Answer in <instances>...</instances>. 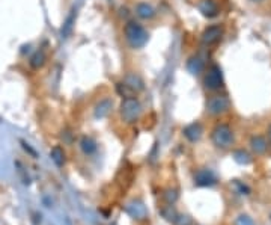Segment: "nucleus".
Listing matches in <instances>:
<instances>
[{
    "label": "nucleus",
    "instance_id": "obj_3",
    "mask_svg": "<svg viewBox=\"0 0 271 225\" xmlns=\"http://www.w3.org/2000/svg\"><path fill=\"white\" fill-rule=\"evenodd\" d=\"M211 141L217 148L226 150L234 144V132L228 124H217L211 132Z\"/></svg>",
    "mask_w": 271,
    "mask_h": 225
},
{
    "label": "nucleus",
    "instance_id": "obj_22",
    "mask_svg": "<svg viewBox=\"0 0 271 225\" xmlns=\"http://www.w3.org/2000/svg\"><path fill=\"white\" fill-rule=\"evenodd\" d=\"M250 2H255V3H261V2H265V0H250Z\"/></svg>",
    "mask_w": 271,
    "mask_h": 225
},
{
    "label": "nucleus",
    "instance_id": "obj_5",
    "mask_svg": "<svg viewBox=\"0 0 271 225\" xmlns=\"http://www.w3.org/2000/svg\"><path fill=\"white\" fill-rule=\"evenodd\" d=\"M229 106H231L229 98L223 94H214L207 100V112L213 116H218V115L228 112Z\"/></svg>",
    "mask_w": 271,
    "mask_h": 225
},
{
    "label": "nucleus",
    "instance_id": "obj_19",
    "mask_svg": "<svg viewBox=\"0 0 271 225\" xmlns=\"http://www.w3.org/2000/svg\"><path fill=\"white\" fill-rule=\"evenodd\" d=\"M52 159L57 167H62L65 163V153L60 147H54L52 150Z\"/></svg>",
    "mask_w": 271,
    "mask_h": 225
},
{
    "label": "nucleus",
    "instance_id": "obj_7",
    "mask_svg": "<svg viewBox=\"0 0 271 225\" xmlns=\"http://www.w3.org/2000/svg\"><path fill=\"white\" fill-rule=\"evenodd\" d=\"M197 8L200 14L207 18H214L220 14V6L216 0H199Z\"/></svg>",
    "mask_w": 271,
    "mask_h": 225
},
{
    "label": "nucleus",
    "instance_id": "obj_18",
    "mask_svg": "<svg viewBox=\"0 0 271 225\" xmlns=\"http://www.w3.org/2000/svg\"><path fill=\"white\" fill-rule=\"evenodd\" d=\"M127 210H128V213H130L133 218H136V219H142V218L146 215V209H145V206L140 204V202H131Z\"/></svg>",
    "mask_w": 271,
    "mask_h": 225
},
{
    "label": "nucleus",
    "instance_id": "obj_4",
    "mask_svg": "<svg viewBox=\"0 0 271 225\" xmlns=\"http://www.w3.org/2000/svg\"><path fill=\"white\" fill-rule=\"evenodd\" d=\"M204 86L205 89L211 91V92H217L223 88L224 80H223V73H221V68L213 64L210 65L205 71H204Z\"/></svg>",
    "mask_w": 271,
    "mask_h": 225
},
{
    "label": "nucleus",
    "instance_id": "obj_17",
    "mask_svg": "<svg viewBox=\"0 0 271 225\" xmlns=\"http://www.w3.org/2000/svg\"><path fill=\"white\" fill-rule=\"evenodd\" d=\"M80 147L86 156H92L97 151V142L94 141L91 136H83L80 141Z\"/></svg>",
    "mask_w": 271,
    "mask_h": 225
},
{
    "label": "nucleus",
    "instance_id": "obj_15",
    "mask_svg": "<svg viewBox=\"0 0 271 225\" xmlns=\"http://www.w3.org/2000/svg\"><path fill=\"white\" fill-rule=\"evenodd\" d=\"M250 148L256 153V154H264L268 148V142L262 136H253L250 139Z\"/></svg>",
    "mask_w": 271,
    "mask_h": 225
},
{
    "label": "nucleus",
    "instance_id": "obj_13",
    "mask_svg": "<svg viewBox=\"0 0 271 225\" xmlns=\"http://www.w3.org/2000/svg\"><path fill=\"white\" fill-rule=\"evenodd\" d=\"M46 62H47V53H46L42 49L36 50V52L30 56V59H29V64H30V67H32L33 70L42 68V67L46 65Z\"/></svg>",
    "mask_w": 271,
    "mask_h": 225
},
{
    "label": "nucleus",
    "instance_id": "obj_10",
    "mask_svg": "<svg viewBox=\"0 0 271 225\" xmlns=\"http://www.w3.org/2000/svg\"><path fill=\"white\" fill-rule=\"evenodd\" d=\"M186 67H187L190 74L199 76L200 73L205 71V60H204V57L200 56V55H193V56L189 57Z\"/></svg>",
    "mask_w": 271,
    "mask_h": 225
},
{
    "label": "nucleus",
    "instance_id": "obj_14",
    "mask_svg": "<svg viewBox=\"0 0 271 225\" xmlns=\"http://www.w3.org/2000/svg\"><path fill=\"white\" fill-rule=\"evenodd\" d=\"M111 108H113V101L110 98L100 100V103H97V106H95V116L97 118H106L108 113L111 112Z\"/></svg>",
    "mask_w": 271,
    "mask_h": 225
},
{
    "label": "nucleus",
    "instance_id": "obj_20",
    "mask_svg": "<svg viewBox=\"0 0 271 225\" xmlns=\"http://www.w3.org/2000/svg\"><path fill=\"white\" fill-rule=\"evenodd\" d=\"M235 160L238 162V163H241V165H247V163H250V156L243 151V150H240V151H235Z\"/></svg>",
    "mask_w": 271,
    "mask_h": 225
},
{
    "label": "nucleus",
    "instance_id": "obj_16",
    "mask_svg": "<svg viewBox=\"0 0 271 225\" xmlns=\"http://www.w3.org/2000/svg\"><path fill=\"white\" fill-rule=\"evenodd\" d=\"M124 84L127 85L133 92H139V91H142L143 89V80L137 76V74H128L125 79H124Z\"/></svg>",
    "mask_w": 271,
    "mask_h": 225
},
{
    "label": "nucleus",
    "instance_id": "obj_12",
    "mask_svg": "<svg viewBox=\"0 0 271 225\" xmlns=\"http://www.w3.org/2000/svg\"><path fill=\"white\" fill-rule=\"evenodd\" d=\"M76 17H77V9H73V11L70 12V15L65 18L63 26L60 29V36H62V38H68V36L71 35V32H73V29H74V25H76Z\"/></svg>",
    "mask_w": 271,
    "mask_h": 225
},
{
    "label": "nucleus",
    "instance_id": "obj_1",
    "mask_svg": "<svg viewBox=\"0 0 271 225\" xmlns=\"http://www.w3.org/2000/svg\"><path fill=\"white\" fill-rule=\"evenodd\" d=\"M124 36H125V41L127 44L134 49V50H139V49H143L148 41H149V33L148 30L145 29L143 25H140L139 22L136 20H130L127 22V25L124 26Z\"/></svg>",
    "mask_w": 271,
    "mask_h": 225
},
{
    "label": "nucleus",
    "instance_id": "obj_21",
    "mask_svg": "<svg viewBox=\"0 0 271 225\" xmlns=\"http://www.w3.org/2000/svg\"><path fill=\"white\" fill-rule=\"evenodd\" d=\"M235 225H255L253 219L247 215H240L235 221Z\"/></svg>",
    "mask_w": 271,
    "mask_h": 225
},
{
    "label": "nucleus",
    "instance_id": "obj_6",
    "mask_svg": "<svg viewBox=\"0 0 271 225\" xmlns=\"http://www.w3.org/2000/svg\"><path fill=\"white\" fill-rule=\"evenodd\" d=\"M223 36V28L220 25H211L205 29L200 35V39H202V44L204 46H214L217 44Z\"/></svg>",
    "mask_w": 271,
    "mask_h": 225
},
{
    "label": "nucleus",
    "instance_id": "obj_11",
    "mask_svg": "<svg viewBox=\"0 0 271 225\" xmlns=\"http://www.w3.org/2000/svg\"><path fill=\"white\" fill-rule=\"evenodd\" d=\"M183 133L190 142H196L200 139V136L204 133V129H202V126L199 122H193V124H190L183 130Z\"/></svg>",
    "mask_w": 271,
    "mask_h": 225
},
{
    "label": "nucleus",
    "instance_id": "obj_9",
    "mask_svg": "<svg viewBox=\"0 0 271 225\" xmlns=\"http://www.w3.org/2000/svg\"><path fill=\"white\" fill-rule=\"evenodd\" d=\"M216 175L210 169H199L194 175V183L197 186H213L216 185Z\"/></svg>",
    "mask_w": 271,
    "mask_h": 225
},
{
    "label": "nucleus",
    "instance_id": "obj_23",
    "mask_svg": "<svg viewBox=\"0 0 271 225\" xmlns=\"http://www.w3.org/2000/svg\"><path fill=\"white\" fill-rule=\"evenodd\" d=\"M268 138H270V142H271V126H270V129H268Z\"/></svg>",
    "mask_w": 271,
    "mask_h": 225
},
{
    "label": "nucleus",
    "instance_id": "obj_2",
    "mask_svg": "<svg viewBox=\"0 0 271 225\" xmlns=\"http://www.w3.org/2000/svg\"><path fill=\"white\" fill-rule=\"evenodd\" d=\"M119 115L122 118L124 122L127 124H134L140 119V115H142V105L140 101L133 97H125L122 98L121 101V106H119Z\"/></svg>",
    "mask_w": 271,
    "mask_h": 225
},
{
    "label": "nucleus",
    "instance_id": "obj_8",
    "mask_svg": "<svg viewBox=\"0 0 271 225\" xmlns=\"http://www.w3.org/2000/svg\"><path fill=\"white\" fill-rule=\"evenodd\" d=\"M134 12L140 20H152V18H155V15H157L155 8H154L152 5L146 3V2L137 3L134 6Z\"/></svg>",
    "mask_w": 271,
    "mask_h": 225
}]
</instances>
